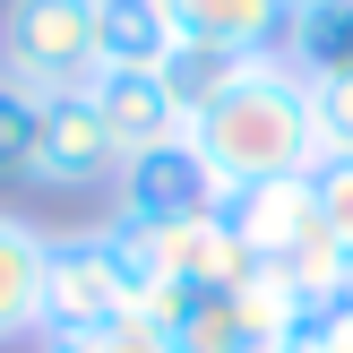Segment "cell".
<instances>
[{"instance_id": "13", "label": "cell", "mask_w": 353, "mask_h": 353, "mask_svg": "<svg viewBox=\"0 0 353 353\" xmlns=\"http://www.w3.org/2000/svg\"><path fill=\"white\" fill-rule=\"evenodd\" d=\"M34 147H43V95H26V86L0 78V172L34 181Z\"/></svg>"}, {"instance_id": "15", "label": "cell", "mask_w": 353, "mask_h": 353, "mask_svg": "<svg viewBox=\"0 0 353 353\" xmlns=\"http://www.w3.org/2000/svg\"><path fill=\"white\" fill-rule=\"evenodd\" d=\"M310 199H319V233L353 259V155H319L310 164Z\"/></svg>"}, {"instance_id": "2", "label": "cell", "mask_w": 353, "mask_h": 353, "mask_svg": "<svg viewBox=\"0 0 353 353\" xmlns=\"http://www.w3.org/2000/svg\"><path fill=\"white\" fill-rule=\"evenodd\" d=\"M155 285H164L155 250L138 233H121V224L52 233V259H43V336H86V327L138 310Z\"/></svg>"}, {"instance_id": "1", "label": "cell", "mask_w": 353, "mask_h": 353, "mask_svg": "<svg viewBox=\"0 0 353 353\" xmlns=\"http://www.w3.org/2000/svg\"><path fill=\"white\" fill-rule=\"evenodd\" d=\"M190 147L207 155V172L233 190H259V181H285V172H310L319 164V130H310V86L293 78L285 61H250L199 121H190Z\"/></svg>"}, {"instance_id": "9", "label": "cell", "mask_w": 353, "mask_h": 353, "mask_svg": "<svg viewBox=\"0 0 353 353\" xmlns=\"http://www.w3.org/2000/svg\"><path fill=\"white\" fill-rule=\"evenodd\" d=\"M181 43H216V52H276L285 43L293 0H164Z\"/></svg>"}, {"instance_id": "17", "label": "cell", "mask_w": 353, "mask_h": 353, "mask_svg": "<svg viewBox=\"0 0 353 353\" xmlns=\"http://www.w3.org/2000/svg\"><path fill=\"white\" fill-rule=\"evenodd\" d=\"M293 9H302V0H293Z\"/></svg>"}, {"instance_id": "10", "label": "cell", "mask_w": 353, "mask_h": 353, "mask_svg": "<svg viewBox=\"0 0 353 353\" xmlns=\"http://www.w3.org/2000/svg\"><path fill=\"white\" fill-rule=\"evenodd\" d=\"M276 61H285L302 86L345 78V69H353V0H302V9L285 17V43H276Z\"/></svg>"}, {"instance_id": "4", "label": "cell", "mask_w": 353, "mask_h": 353, "mask_svg": "<svg viewBox=\"0 0 353 353\" xmlns=\"http://www.w3.org/2000/svg\"><path fill=\"white\" fill-rule=\"evenodd\" d=\"M199 216H224V181L207 172V155L190 138L172 147H147L121 164V216L130 233H172V224H199Z\"/></svg>"}, {"instance_id": "5", "label": "cell", "mask_w": 353, "mask_h": 353, "mask_svg": "<svg viewBox=\"0 0 353 353\" xmlns=\"http://www.w3.org/2000/svg\"><path fill=\"white\" fill-rule=\"evenodd\" d=\"M224 224L233 241L259 259V268H285L319 241V199H310V172H285V181H259V190H233L224 199Z\"/></svg>"}, {"instance_id": "14", "label": "cell", "mask_w": 353, "mask_h": 353, "mask_svg": "<svg viewBox=\"0 0 353 353\" xmlns=\"http://www.w3.org/2000/svg\"><path fill=\"white\" fill-rule=\"evenodd\" d=\"M52 353H181L172 327H155L147 310H121V319L86 327V336H52Z\"/></svg>"}, {"instance_id": "6", "label": "cell", "mask_w": 353, "mask_h": 353, "mask_svg": "<svg viewBox=\"0 0 353 353\" xmlns=\"http://www.w3.org/2000/svg\"><path fill=\"white\" fill-rule=\"evenodd\" d=\"M34 181H43V190H95V181H121V147H112V130H103V112L86 103V86L43 103Z\"/></svg>"}, {"instance_id": "7", "label": "cell", "mask_w": 353, "mask_h": 353, "mask_svg": "<svg viewBox=\"0 0 353 353\" xmlns=\"http://www.w3.org/2000/svg\"><path fill=\"white\" fill-rule=\"evenodd\" d=\"M86 103L103 112V130H112L121 164H130V155H147V147L190 138L181 103L164 95V78H155V69H95V78H86Z\"/></svg>"}, {"instance_id": "3", "label": "cell", "mask_w": 353, "mask_h": 353, "mask_svg": "<svg viewBox=\"0 0 353 353\" xmlns=\"http://www.w3.org/2000/svg\"><path fill=\"white\" fill-rule=\"evenodd\" d=\"M103 0H9L0 9V78L26 95H78L103 69Z\"/></svg>"}, {"instance_id": "8", "label": "cell", "mask_w": 353, "mask_h": 353, "mask_svg": "<svg viewBox=\"0 0 353 353\" xmlns=\"http://www.w3.org/2000/svg\"><path fill=\"white\" fill-rule=\"evenodd\" d=\"M43 259H52V233L0 207V345L43 336Z\"/></svg>"}, {"instance_id": "12", "label": "cell", "mask_w": 353, "mask_h": 353, "mask_svg": "<svg viewBox=\"0 0 353 353\" xmlns=\"http://www.w3.org/2000/svg\"><path fill=\"white\" fill-rule=\"evenodd\" d=\"M250 61H268V52H216V43H172L155 78H164V95L181 103V121H199V112H207V103H216V95H224V86H233V78H241Z\"/></svg>"}, {"instance_id": "11", "label": "cell", "mask_w": 353, "mask_h": 353, "mask_svg": "<svg viewBox=\"0 0 353 353\" xmlns=\"http://www.w3.org/2000/svg\"><path fill=\"white\" fill-rule=\"evenodd\" d=\"M95 26H103V69H164V52L181 43L164 0H103Z\"/></svg>"}, {"instance_id": "16", "label": "cell", "mask_w": 353, "mask_h": 353, "mask_svg": "<svg viewBox=\"0 0 353 353\" xmlns=\"http://www.w3.org/2000/svg\"><path fill=\"white\" fill-rule=\"evenodd\" d=\"M310 130H319V155H353V69L310 86Z\"/></svg>"}]
</instances>
